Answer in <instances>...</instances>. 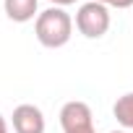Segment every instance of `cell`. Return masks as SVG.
Instances as JSON below:
<instances>
[{
	"mask_svg": "<svg viewBox=\"0 0 133 133\" xmlns=\"http://www.w3.org/2000/svg\"><path fill=\"white\" fill-rule=\"evenodd\" d=\"M34 34H37V42L47 50L65 47L73 37V18L71 13H65V8L50 5L47 11H39L34 21Z\"/></svg>",
	"mask_w": 133,
	"mask_h": 133,
	"instance_id": "obj_1",
	"label": "cell"
},
{
	"mask_svg": "<svg viewBox=\"0 0 133 133\" xmlns=\"http://www.w3.org/2000/svg\"><path fill=\"white\" fill-rule=\"evenodd\" d=\"M110 8L97 3V0H89V3H81L76 11V29L78 34H84L86 39H99L110 31Z\"/></svg>",
	"mask_w": 133,
	"mask_h": 133,
	"instance_id": "obj_2",
	"label": "cell"
},
{
	"mask_svg": "<svg viewBox=\"0 0 133 133\" xmlns=\"http://www.w3.org/2000/svg\"><path fill=\"white\" fill-rule=\"evenodd\" d=\"M60 128L63 133H97L91 107L81 99H71L60 107Z\"/></svg>",
	"mask_w": 133,
	"mask_h": 133,
	"instance_id": "obj_3",
	"label": "cell"
},
{
	"mask_svg": "<svg viewBox=\"0 0 133 133\" xmlns=\"http://www.w3.org/2000/svg\"><path fill=\"white\" fill-rule=\"evenodd\" d=\"M11 123H13L16 133H44V128H47L44 112L37 104H18L11 115Z\"/></svg>",
	"mask_w": 133,
	"mask_h": 133,
	"instance_id": "obj_4",
	"label": "cell"
},
{
	"mask_svg": "<svg viewBox=\"0 0 133 133\" xmlns=\"http://www.w3.org/2000/svg\"><path fill=\"white\" fill-rule=\"evenodd\" d=\"M3 11L16 24L37 21V16H39V0H3Z\"/></svg>",
	"mask_w": 133,
	"mask_h": 133,
	"instance_id": "obj_5",
	"label": "cell"
},
{
	"mask_svg": "<svg viewBox=\"0 0 133 133\" xmlns=\"http://www.w3.org/2000/svg\"><path fill=\"white\" fill-rule=\"evenodd\" d=\"M112 115L117 125H123V130H133V91L117 97V102L112 104Z\"/></svg>",
	"mask_w": 133,
	"mask_h": 133,
	"instance_id": "obj_6",
	"label": "cell"
},
{
	"mask_svg": "<svg viewBox=\"0 0 133 133\" xmlns=\"http://www.w3.org/2000/svg\"><path fill=\"white\" fill-rule=\"evenodd\" d=\"M97 3H102V5H107V8H117V11L133 8V0H97Z\"/></svg>",
	"mask_w": 133,
	"mask_h": 133,
	"instance_id": "obj_7",
	"label": "cell"
},
{
	"mask_svg": "<svg viewBox=\"0 0 133 133\" xmlns=\"http://www.w3.org/2000/svg\"><path fill=\"white\" fill-rule=\"evenodd\" d=\"M50 5H55V8H65V5H73V3H78V0H47Z\"/></svg>",
	"mask_w": 133,
	"mask_h": 133,
	"instance_id": "obj_8",
	"label": "cell"
},
{
	"mask_svg": "<svg viewBox=\"0 0 133 133\" xmlns=\"http://www.w3.org/2000/svg\"><path fill=\"white\" fill-rule=\"evenodd\" d=\"M0 133H8V123H5L3 115H0Z\"/></svg>",
	"mask_w": 133,
	"mask_h": 133,
	"instance_id": "obj_9",
	"label": "cell"
},
{
	"mask_svg": "<svg viewBox=\"0 0 133 133\" xmlns=\"http://www.w3.org/2000/svg\"><path fill=\"white\" fill-rule=\"evenodd\" d=\"M110 133H128V130H110Z\"/></svg>",
	"mask_w": 133,
	"mask_h": 133,
	"instance_id": "obj_10",
	"label": "cell"
}]
</instances>
